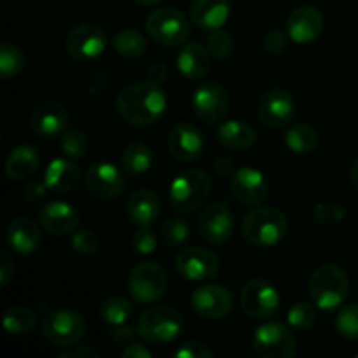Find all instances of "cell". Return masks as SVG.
I'll return each instance as SVG.
<instances>
[{
    "mask_svg": "<svg viewBox=\"0 0 358 358\" xmlns=\"http://www.w3.org/2000/svg\"><path fill=\"white\" fill-rule=\"evenodd\" d=\"M166 94L156 80H142L126 86L117 96V112L126 122L147 128L159 121L166 110Z\"/></svg>",
    "mask_w": 358,
    "mask_h": 358,
    "instance_id": "obj_1",
    "label": "cell"
},
{
    "mask_svg": "<svg viewBox=\"0 0 358 358\" xmlns=\"http://www.w3.org/2000/svg\"><path fill=\"white\" fill-rule=\"evenodd\" d=\"M289 222L283 212L273 206H257L245 215L241 233L255 247H273L285 238Z\"/></svg>",
    "mask_w": 358,
    "mask_h": 358,
    "instance_id": "obj_2",
    "label": "cell"
},
{
    "mask_svg": "<svg viewBox=\"0 0 358 358\" xmlns=\"http://www.w3.org/2000/svg\"><path fill=\"white\" fill-rule=\"evenodd\" d=\"M350 280L345 269L338 264H322L310 278V296L315 306L324 311L336 310L346 301Z\"/></svg>",
    "mask_w": 358,
    "mask_h": 358,
    "instance_id": "obj_3",
    "label": "cell"
},
{
    "mask_svg": "<svg viewBox=\"0 0 358 358\" xmlns=\"http://www.w3.org/2000/svg\"><path fill=\"white\" fill-rule=\"evenodd\" d=\"M212 180L199 168L184 170L170 184V205L178 213H192L210 198Z\"/></svg>",
    "mask_w": 358,
    "mask_h": 358,
    "instance_id": "obj_4",
    "label": "cell"
},
{
    "mask_svg": "<svg viewBox=\"0 0 358 358\" xmlns=\"http://www.w3.org/2000/svg\"><path fill=\"white\" fill-rule=\"evenodd\" d=\"M184 331V318L175 308L159 304L143 311L136 324V334L150 345L175 341Z\"/></svg>",
    "mask_w": 358,
    "mask_h": 358,
    "instance_id": "obj_5",
    "label": "cell"
},
{
    "mask_svg": "<svg viewBox=\"0 0 358 358\" xmlns=\"http://www.w3.org/2000/svg\"><path fill=\"white\" fill-rule=\"evenodd\" d=\"M147 34L161 45L175 48V45L184 44L191 35V23L175 7H161L152 10L147 16L145 21Z\"/></svg>",
    "mask_w": 358,
    "mask_h": 358,
    "instance_id": "obj_6",
    "label": "cell"
},
{
    "mask_svg": "<svg viewBox=\"0 0 358 358\" xmlns=\"http://www.w3.org/2000/svg\"><path fill=\"white\" fill-rule=\"evenodd\" d=\"M168 278L164 269L154 261H142L133 266L128 289L136 304H152L164 296Z\"/></svg>",
    "mask_w": 358,
    "mask_h": 358,
    "instance_id": "obj_7",
    "label": "cell"
},
{
    "mask_svg": "<svg viewBox=\"0 0 358 358\" xmlns=\"http://www.w3.org/2000/svg\"><path fill=\"white\" fill-rule=\"evenodd\" d=\"M42 334L52 346L70 348L86 334V320L72 310L51 311L42 322Z\"/></svg>",
    "mask_w": 358,
    "mask_h": 358,
    "instance_id": "obj_8",
    "label": "cell"
},
{
    "mask_svg": "<svg viewBox=\"0 0 358 358\" xmlns=\"http://www.w3.org/2000/svg\"><path fill=\"white\" fill-rule=\"evenodd\" d=\"M252 350L261 358H289L296 353V338L283 324L269 322L254 332Z\"/></svg>",
    "mask_w": 358,
    "mask_h": 358,
    "instance_id": "obj_9",
    "label": "cell"
},
{
    "mask_svg": "<svg viewBox=\"0 0 358 358\" xmlns=\"http://www.w3.org/2000/svg\"><path fill=\"white\" fill-rule=\"evenodd\" d=\"M66 52L79 63L93 62L103 55L107 48V35L103 28L93 23H83L66 35Z\"/></svg>",
    "mask_w": 358,
    "mask_h": 358,
    "instance_id": "obj_10",
    "label": "cell"
},
{
    "mask_svg": "<svg viewBox=\"0 0 358 358\" xmlns=\"http://www.w3.org/2000/svg\"><path fill=\"white\" fill-rule=\"evenodd\" d=\"M241 308L255 320L271 318L280 308V294L266 280H252L241 290Z\"/></svg>",
    "mask_w": 358,
    "mask_h": 358,
    "instance_id": "obj_11",
    "label": "cell"
},
{
    "mask_svg": "<svg viewBox=\"0 0 358 358\" xmlns=\"http://www.w3.org/2000/svg\"><path fill=\"white\" fill-rule=\"evenodd\" d=\"M227 107H229V96L226 87L215 80L201 83L192 94V108L196 115L208 124L220 121L226 115Z\"/></svg>",
    "mask_w": 358,
    "mask_h": 358,
    "instance_id": "obj_12",
    "label": "cell"
},
{
    "mask_svg": "<svg viewBox=\"0 0 358 358\" xmlns=\"http://www.w3.org/2000/svg\"><path fill=\"white\" fill-rule=\"evenodd\" d=\"M84 185L87 192L98 199H112L117 198L124 191V175L107 161L93 163L87 168L84 175Z\"/></svg>",
    "mask_w": 358,
    "mask_h": 358,
    "instance_id": "obj_13",
    "label": "cell"
},
{
    "mask_svg": "<svg viewBox=\"0 0 358 358\" xmlns=\"http://www.w3.org/2000/svg\"><path fill=\"white\" fill-rule=\"evenodd\" d=\"M257 114L259 119L269 128H283L292 121L296 114V101L287 90L273 87L266 91L259 100Z\"/></svg>",
    "mask_w": 358,
    "mask_h": 358,
    "instance_id": "obj_14",
    "label": "cell"
},
{
    "mask_svg": "<svg viewBox=\"0 0 358 358\" xmlns=\"http://www.w3.org/2000/svg\"><path fill=\"white\" fill-rule=\"evenodd\" d=\"M198 227L201 236L208 243L222 245L231 238L234 231V219L229 206L215 201L201 210L198 219Z\"/></svg>",
    "mask_w": 358,
    "mask_h": 358,
    "instance_id": "obj_15",
    "label": "cell"
},
{
    "mask_svg": "<svg viewBox=\"0 0 358 358\" xmlns=\"http://www.w3.org/2000/svg\"><path fill=\"white\" fill-rule=\"evenodd\" d=\"M220 268L219 257L208 248H185L177 257V271L189 282H203L217 275Z\"/></svg>",
    "mask_w": 358,
    "mask_h": 358,
    "instance_id": "obj_16",
    "label": "cell"
},
{
    "mask_svg": "<svg viewBox=\"0 0 358 358\" xmlns=\"http://www.w3.org/2000/svg\"><path fill=\"white\" fill-rule=\"evenodd\" d=\"M192 310L206 320H220L233 308V296L222 285H203L192 292Z\"/></svg>",
    "mask_w": 358,
    "mask_h": 358,
    "instance_id": "obj_17",
    "label": "cell"
},
{
    "mask_svg": "<svg viewBox=\"0 0 358 358\" xmlns=\"http://www.w3.org/2000/svg\"><path fill=\"white\" fill-rule=\"evenodd\" d=\"M231 189L236 199L243 205H261L266 201L269 192V184L262 171L255 170V168H240L233 173L231 178Z\"/></svg>",
    "mask_w": 358,
    "mask_h": 358,
    "instance_id": "obj_18",
    "label": "cell"
},
{
    "mask_svg": "<svg viewBox=\"0 0 358 358\" xmlns=\"http://www.w3.org/2000/svg\"><path fill=\"white\" fill-rule=\"evenodd\" d=\"M322 30H324V16L313 6L297 7L287 20V34L296 44H310L317 41Z\"/></svg>",
    "mask_w": 358,
    "mask_h": 358,
    "instance_id": "obj_19",
    "label": "cell"
},
{
    "mask_svg": "<svg viewBox=\"0 0 358 358\" xmlns=\"http://www.w3.org/2000/svg\"><path fill=\"white\" fill-rule=\"evenodd\" d=\"M201 131L191 122H180L168 135V150L180 163H192L203 152Z\"/></svg>",
    "mask_w": 358,
    "mask_h": 358,
    "instance_id": "obj_20",
    "label": "cell"
},
{
    "mask_svg": "<svg viewBox=\"0 0 358 358\" xmlns=\"http://www.w3.org/2000/svg\"><path fill=\"white\" fill-rule=\"evenodd\" d=\"M69 124V112L56 101H45L34 110L30 117V128L38 138L51 140L65 133Z\"/></svg>",
    "mask_w": 358,
    "mask_h": 358,
    "instance_id": "obj_21",
    "label": "cell"
},
{
    "mask_svg": "<svg viewBox=\"0 0 358 358\" xmlns=\"http://www.w3.org/2000/svg\"><path fill=\"white\" fill-rule=\"evenodd\" d=\"M80 215L70 203L51 201L38 210V224L48 233L66 236L79 227Z\"/></svg>",
    "mask_w": 358,
    "mask_h": 358,
    "instance_id": "obj_22",
    "label": "cell"
},
{
    "mask_svg": "<svg viewBox=\"0 0 358 358\" xmlns=\"http://www.w3.org/2000/svg\"><path fill=\"white\" fill-rule=\"evenodd\" d=\"M191 21L201 30H220L231 13L229 0H192Z\"/></svg>",
    "mask_w": 358,
    "mask_h": 358,
    "instance_id": "obj_23",
    "label": "cell"
},
{
    "mask_svg": "<svg viewBox=\"0 0 358 358\" xmlns=\"http://www.w3.org/2000/svg\"><path fill=\"white\" fill-rule=\"evenodd\" d=\"M7 243L21 255L31 254L41 245V227L28 217H17L7 226Z\"/></svg>",
    "mask_w": 358,
    "mask_h": 358,
    "instance_id": "obj_24",
    "label": "cell"
},
{
    "mask_svg": "<svg viewBox=\"0 0 358 358\" xmlns=\"http://www.w3.org/2000/svg\"><path fill=\"white\" fill-rule=\"evenodd\" d=\"M210 56L208 48L198 42L184 45L177 56L178 72L189 80L203 79L210 70Z\"/></svg>",
    "mask_w": 358,
    "mask_h": 358,
    "instance_id": "obj_25",
    "label": "cell"
},
{
    "mask_svg": "<svg viewBox=\"0 0 358 358\" xmlns=\"http://www.w3.org/2000/svg\"><path fill=\"white\" fill-rule=\"evenodd\" d=\"M126 210H128V215L133 224H136L138 227H150L156 222L157 217H159L161 203L159 198L152 191H149V189H138V191H135L129 196Z\"/></svg>",
    "mask_w": 358,
    "mask_h": 358,
    "instance_id": "obj_26",
    "label": "cell"
},
{
    "mask_svg": "<svg viewBox=\"0 0 358 358\" xmlns=\"http://www.w3.org/2000/svg\"><path fill=\"white\" fill-rule=\"evenodd\" d=\"M80 170L70 159H52L44 173V184L55 192H70L79 185Z\"/></svg>",
    "mask_w": 358,
    "mask_h": 358,
    "instance_id": "obj_27",
    "label": "cell"
},
{
    "mask_svg": "<svg viewBox=\"0 0 358 358\" xmlns=\"http://www.w3.org/2000/svg\"><path fill=\"white\" fill-rule=\"evenodd\" d=\"M217 138L224 147L231 150H247L255 143L257 133H255L254 126L248 124V122L231 119V121H226L219 126Z\"/></svg>",
    "mask_w": 358,
    "mask_h": 358,
    "instance_id": "obj_28",
    "label": "cell"
},
{
    "mask_svg": "<svg viewBox=\"0 0 358 358\" xmlns=\"http://www.w3.org/2000/svg\"><path fill=\"white\" fill-rule=\"evenodd\" d=\"M38 166V154L31 145H20L6 159V173L10 180H24L31 177Z\"/></svg>",
    "mask_w": 358,
    "mask_h": 358,
    "instance_id": "obj_29",
    "label": "cell"
},
{
    "mask_svg": "<svg viewBox=\"0 0 358 358\" xmlns=\"http://www.w3.org/2000/svg\"><path fill=\"white\" fill-rule=\"evenodd\" d=\"M152 150L145 145V143H131L124 149L121 156L122 168L126 170V173L129 175H142L152 164Z\"/></svg>",
    "mask_w": 358,
    "mask_h": 358,
    "instance_id": "obj_30",
    "label": "cell"
},
{
    "mask_svg": "<svg viewBox=\"0 0 358 358\" xmlns=\"http://www.w3.org/2000/svg\"><path fill=\"white\" fill-rule=\"evenodd\" d=\"M285 143L292 152L296 154H310L317 149L318 145V135L315 128L310 124H294L292 128L287 131Z\"/></svg>",
    "mask_w": 358,
    "mask_h": 358,
    "instance_id": "obj_31",
    "label": "cell"
},
{
    "mask_svg": "<svg viewBox=\"0 0 358 358\" xmlns=\"http://www.w3.org/2000/svg\"><path fill=\"white\" fill-rule=\"evenodd\" d=\"M112 45H114L115 52L121 55L122 58L135 59L145 52L147 41L140 31L129 28V30H122L115 34V37L112 38Z\"/></svg>",
    "mask_w": 358,
    "mask_h": 358,
    "instance_id": "obj_32",
    "label": "cell"
},
{
    "mask_svg": "<svg viewBox=\"0 0 358 358\" xmlns=\"http://www.w3.org/2000/svg\"><path fill=\"white\" fill-rule=\"evenodd\" d=\"M37 325V317L24 306H10L3 313V327L9 334H27Z\"/></svg>",
    "mask_w": 358,
    "mask_h": 358,
    "instance_id": "obj_33",
    "label": "cell"
},
{
    "mask_svg": "<svg viewBox=\"0 0 358 358\" xmlns=\"http://www.w3.org/2000/svg\"><path fill=\"white\" fill-rule=\"evenodd\" d=\"M133 313V308L129 304V301H126L124 297H108L101 303L100 306V317L105 324H108L110 327H119V325H124L129 320Z\"/></svg>",
    "mask_w": 358,
    "mask_h": 358,
    "instance_id": "obj_34",
    "label": "cell"
},
{
    "mask_svg": "<svg viewBox=\"0 0 358 358\" xmlns=\"http://www.w3.org/2000/svg\"><path fill=\"white\" fill-rule=\"evenodd\" d=\"M24 69V55L17 45L2 44L0 45V76L3 80L13 79L14 76Z\"/></svg>",
    "mask_w": 358,
    "mask_h": 358,
    "instance_id": "obj_35",
    "label": "cell"
},
{
    "mask_svg": "<svg viewBox=\"0 0 358 358\" xmlns=\"http://www.w3.org/2000/svg\"><path fill=\"white\" fill-rule=\"evenodd\" d=\"M191 236V227L180 217H171L161 227V238L171 248L182 247Z\"/></svg>",
    "mask_w": 358,
    "mask_h": 358,
    "instance_id": "obj_36",
    "label": "cell"
},
{
    "mask_svg": "<svg viewBox=\"0 0 358 358\" xmlns=\"http://www.w3.org/2000/svg\"><path fill=\"white\" fill-rule=\"evenodd\" d=\"M339 334L352 341H358V304H346L336 317Z\"/></svg>",
    "mask_w": 358,
    "mask_h": 358,
    "instance_id": "obj_37",
    "label": "cell"
},
{
    "mask_svg": "<svg viewBox=\"0 0 358 358\" xmlns=\"http://www.w3.org/2000/svg\"><path fill=\"white\" fill-rule=\"evenodd\" d=\"M287 320H289L290 327L297 329V331H308L310 327H313L315 320H317V310L313 308V304L301 301L290 308Z\"/></svg>",
    "mask_w": 358,
    "mask_h": 358,
    "instance_id": "obj_38",
    "label": "cell"
},
{
    "mask_svg": "<svg viewBox=\"0 0 358 358\" xmlns=\"http://www.w3.org/2000/svg\"><path fill=\"white\" fill-rule=\"evenodd\" d=\"M345 208L338 203H318L313 210V222L320 227H329L345 220Z\"/></svg>",
    "mask_w": 358,
    "mask_h": 358,
    "instance_id": "obj_39",
    "label": "cell"
},
{
    "mask_svg": "<svg viewBox=\"0 0 358 358\" xmlns=\"http://www.w3.org/2000/svg\"><path fill=\"white\" fill-rule=\"evenodd\" d=\"M62 149L69 159H80L87 152V138L83 131L72 128L66 129L62 140Z\"/></svg>",
    "mask_w": 358,
    "mask_h": 358,
    "instance_id": "obj_40",
    "label": "cell"
},
{
    "mask_svg": "<svg viewBox=\"0 0 358 358\" xmlns=\"http://www.w3.org/2000/svg\"><path fill=\"white\" fill-rule=\"evenodd\" d=\"M206 48H208L210 55L213 58H227L231 55V51H233V38H231V35L227 31L213 30L210 34V37L206 38Z\"/></svg>",
    "mask_w": 358,
    "mask_h": 358,
    "instance_id": "obj_41",
    "label": "cell"
},
{
    "mask_svg": "<svg viewBox=\"0 0 358 358\" xmlns=\"http://www.w3.org/2000/svg\"><path fill=\"white\" fill-rule=\"evenodd\" d=\"M72 247L80 255H93L100 248V240L91 229H80L73 234Z\"/></svg>",
    "mask_w": 358,
    "mask_h": 358,
    "instance_id": "obj_42",
    "label": "cell"
},
{
    "mask_svg": "<svg viewBox=\"0 0 358 358\" xmlns=\"http://www.w3.org/2000/svg\"><path fill=\"white\" fill-rule=\"evenodd\" d=\"M133 248H135L136 254L140 255H150L152 252H156V234L149 229V226L138 227V231L133 234Z\"/></svg>",
    "mask_w": 358,
    "mask_h": 358,
    "instance_id": "obj_43",
    "label": "cell"
},
{
    "mask_svg": "<svg viewBox=\"0 0 358 358\" xmlns=\"http://www.w3.org/2000/svg\"><path fill=\"white\" fill-rule=\"evenodd\" d=\"M289 34H283L282 30H271L262 38V48L269 55H282L289 45Z\"/></svg>",
    "mask_w": 358,
    "mask_h": 358,
    "instance_id": "obj_44",
    "label": "cell"
},
{
    "mask_svg": "<svg viewBox=\"0 0 358 358\" xmlns=\"http://www.w3.org/2000/svg\"><path fill=\"white\" fill-rule=\"evenodd\" d=\"M173 355L177 358H210L213 357V352L208 346L203 345V343L189 341L178 346Z\"/></svg>",
    "mask_w": 358,
    "mask_h": 358,
    "instance_id": "obj_45",
    "label": "cell"
},
{
    "mask_svg": "<svg viewBox=\"0 0 358 358\" xmlns=\"http://www.w3.org/2000/svg\"><path fill=\"white\" fill-rule=\"evenodd\" d=\"M45 187L48 185H42L41 182L37 180H31L30 184L24 187V201L30 203V205H37V203H41L42 199L45 198Z\"/></svg>",
    "mask_w": 358,
    "mask_h": 358,
    "instance_id": "obj_46",
    "label": "cell"
},
{
    "mask_svg": "<svg viewBox=\"0 0 358 358\" xmlns=\"http://www.w3.org/2000/svg\"><path fill=\"white\" fill-rule=\"evenodd\" d=\"M14 276V264L10 261L7 252H0V285L7 287L9 285L10 278Z\"/></svg>",
    "mask_w": 358,
    "mask_h": 358,
    "instance_id": "obj_47",
    "label": "cell"
},
{
    "mask_svg": "<svg viewBox=\"0 0 358 358\" xmlns=\"http://www.w3.org/2000/svg\"><path fill=\"white\" fill-rule=\"evenodd\" d=\"M62 358H100V353L87 346H70L62 353Z\"/></svg>",
    "mask_w": 358,
    "mask_h": 358,
    "instance_id": "obj_48",
    "label": "cell"
},
{
    "mask_svg": "<svg viewBox=\"0 0 358 358\" xmlns=\"http://www.w3.org/2000/svg\"><path fill=\"white\" fill-rule=\"evenodd\" d=\"M213 171H215L217 177H231L234 173L233 161L227 159V157H217L215 163H213Z\"/></svg>",
    "mask_w": 358,
    "mask_h": 358,
    "instance_id": "obj_49",
    "label": "cell"
},
{
    "mask_svg": "<svg viewBox=\"0 0 358 358\" xmlns=\"http://www.w3.org/2000/svg\"><path fill=\"white\" fill-rule=\"evenodd\" d=\"M121 357L122 358H150V357H152V353H150L149 350L145 348V346L136 345V343H131V345L126 346V348L122 350Z\"/></svg>",
    "mask_w": 358,
    "mask_h": 358,
    "instance_id": "obj_50",
    "label": "cell"
},
{
    "mask_svg": "<svg viewBox=\"0 0 358 358\" xmlns=\"http://www.w3.org/2000/svg\"><path fill=\"white\" fill-rule=\"evenodd\" d=\"M133 338H135V332H133L131 327H121V325H119V329H115V331L112 332V339H114L117 345H131Z\"/></svg>",
    "mask_w": 358,
    "mask_h": 358,
    "instance_id": "obj_51",
    "label": "cell"
},
{
    "mask_svg": "<svg viewBox=\"0 0 358 358\" xmlns=\"http://www.w3.org/2000/svg\"><path fill=\"white\" fill-rule=\"evenodd\" d=\"M166 69H164L163 63H157V65H154L152 69H150V76L149 79L150 80H156V83H161V80L166 77Z\"/></svg>",
    "mask_w": 358,
    "mask_h": 358,
    "instance_id": "obj_52",
    "label": "cell"
},
{
    "mask_svg": "<svg viewBox=\"0 0 358 358\" xmlns=\"http://www.w3.org/2000/svg\"><path fill=\"white\" fill-rule=\"evenodd\" d=\"M350 182H352L353 189L358 192V159L353 163L352 171H350Z\"/></svg>",
    "mask_w": 358,
    "mask_h": 358,
    "instance_id": "obj_53",
    "label": "cell"
},
{
    "mask_svg": "<svg viewBox=\"0 0 358 358\" xmlns=\"http://www.w3.org/2000/svg\"><path fill=\"white\" fill-rule=\"evenodd\" d=\"M138 3H142V6H156V3L163 2V0H136Z\"/></svg>",
    "mask_w": 358,
    "mask_h": 358,
    "instance_id": "obj_54",
    "label": "cell"
},
{
    "mask_svg": "<svg viewBox=\"0 0 358 358\" xmlns=\"http://www.w3.org/2000/svg\"><path fill=\"white\" fill-rule=\"evenodd\" d=\"M357 358H358V353H357Z\"/></svg>",
    "mask_w": 358,
    "mask_h": 358,
    "instance_id": "obj_55",
    "label": "cell"
}]
</instances>
